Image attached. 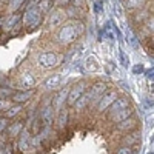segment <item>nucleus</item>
I'll return each mask as SVG.
<instances>
[{
	"instance_id": "4468645a",
	"label": "nucleus",
	"mask_w": 154,
	"mask_h": 154,
	"mask_svg": "<svg viewBox=\"0 0 154 154\" xmlns=\"http://www.w3.org/2000/svg\"><path fill=\"white\" fill-rule=\"evenodd\" d=\"M35 77L31 74V72H22V75H20V83H22V86H25V88H32V86H35Z\"/></svg>"
},
{
	"instance_id": "f257e3e1",
	"label": "nucleus",
	"mask_w": 154,
	"mask_h": 154,
	"mask_svg": "<svg viewBox=\"0 0 154 154\" xmlns=\"http://www.w3.org/2000/svg\"><path fill=\"white\" fill-rule=\"evenodd\" d=\"M42 20V12L37 6H29L23 16V25L26 28H35Z\"/></svg>"
},
{
	"instance_id": "6e6552de",
	"label": "nucleus",
	"mask_w": 154,
	"mask_h": 154,
	"mask_svg": "<svg viewBox=\"0 0 154 154\" xmlns=\"http://www.w3.org/2000/svg\"><path fill=\"white\" fill-rule=\"evenodd\" d=\"M62 83H63V75L62 74H53V75L46 77L43 86L46 89H57V88L62 86Z\"/></svg>"
},
{
	"instance_id": "5701e85b",
	"label": "nucleus",
	"mask_w": 154,
	"mask_h": 154,
	"mask_svg": "<svg viewBox=\"0 0 154 154\" xmlns=\"http://www.w3.org/2000/svg\"><path fill=\"white\" fill-rule=\"evenodd\" d=\"M9 125V120L6 117H0V133H3Z\"/></svg>"
},
{
	"instance_id": "7ed1b4c3",
	"label": "nucleus",
	"mask_w": 154,
	"mask_h": 154,
	"mask_svg": "<svg viewBox=\"0 0 154 154\" xmlns=\"http://www.w3.org/2000/svg\"><path fill=\"white\" fill-rule=\"evenodd\" d=\"M86 88H88V83L85 82V80H80V82H77L69 91H68V96H66V103L69 105V106H72L75 102H77V99H79L85 91H86Z\"/></svg>"
},
{
	"instance_id": "1a4fd4ad",
	"label": "nucleus",
	"mask_w": 154,
	"mask_h": 154,
	"mask_svg": "<svg viewBox=\"0 0 154 154\" xmlns=\"http://www.w3.org/2000/svg\"><path fill=\"white\" fill-rule=\"evenodd\" d=\"M20 139H19V149L23 152V154H28V149H29V130L26 128H23L22 133L19 134Z\"/></svg>"
},
{
	"instance_id": "6ab92c4d",
	"label": "nucleus",
	"mask_w": 154,
	"mask_h": 154,
	"mask_svg": "<svg viewBox=\"0 0 154 154\" xmlns=\"http://www.w3.org/2000/svg\"><path fill=\"white\" fill-rule=\"evenodd\" d=\"M63 16H65V12H63L62 9H57L53 16H51V19H49V26L51 28H54V26H57V25L63 20Z\"/></svg>"
},
{
	"instance_id": "f03ea898",
	"label": "nucleus",
	"mask_w": 154,
	"mask_h": 154,
	"mask_svg": "<svg viewBox=\"0 0 154 154\" xmlns=\"http://www.w3.org/2000/svg\"><path fill=\"white\" fill-rule=\"evenodd\" d=\"M77 37V28H75V23L69 22L63 26L59 32V42L63 43V45H69L75 40Z\"/></svg>"
},
{
	"instance_id": "a878e982",
	"label": "nucleus",
	"mask_w": 154,
	"mask_h": 154,
	"mask_svg": "<svg viewBox=\"0 0 154 154\" xmlns=\"http://www.w3.org/2000/svg\"><path fill=\"white\" fill-rule=\"evenodd\" d=\"M69 3H72L74 6H82V0H69Z\"/></svg>"
},
{
	"instance_id": "aec40b11",
	"label": "nucleus",
	"mask_w": 154,
	"mask_h": 154,
	"mask_svg": "<svg viewBox=\"0 0 154 154\" xmlns=\"http://www.w3.org/2000/svg\"><path fill=\"white\" fill-rule=\"evenodd\" d=\"M22 109H23V106L20 105V103H17V105H14V106H9L8 109H6V112H5V117L9 120V119H14L16 116H19V112H22Z\"/></svg>"
},
{
	"instance_id": "4be33fe9",
	"label": "nucleus",
	"mask_w": 154,
	"mask_h": 154,
	"mask_svg": "<svg viewBox=\"0 0 154 154\" xmlns=\"http://www.w3.org/2000/svg\"><path fill=\"white\" fill-rule=\"evenodd\" d=\"M142 3H143V0H128L126 6L128 8H139V6H142Z\"/></svg>"
},
{
	"instance_id": "39448f33",
	"label": "nucleus",
	"mask_w": 154,
	"mask_h": 154,
	"mask_svg": "<svg viewBox=\"0 0 154 154\" xmlns=\"http://www.w3.org/2000/svg\"><path fill=\"white\" fill-rule=\"evenodd\" d=\"M59 62V57L56 56V53H42L38 56V63L40 66L48 69V68H54Z\"/></svg>"
},
{
	"instance_id": "bb28decb",
	"label": "nucleus",
	"mask_w": 154,
	"mask_h": 154,
	"mask_svg": "<svg viewBox=\"0 0 154 154\" xmlns=\"http://www.w3.org/2000/svg\"><path fill=\"white\" fill-rule=\"evenodd\" d=\"M142 71H143V66L142 65H139V66L134 68V72H142Z\"/></svg>"
},
{
	"instance_id": "412c9836",
	"label": "nucleus",
	"mask_w": 154,
	"mask_h": 154,
	"mask_svg": "<svg viewBox=\"0 0 154 154\" xmlns=\"http://www.w3.org/2000/svg\"><path fill=\"white\" fill-rule=\"evenodd\" d=\"M20 22V16L19 14H14V16H11L8 19V23H6V29H11V28H14V25Z\"/></svg>"
},
{
	"instance_id": "dca6fc26",
	"label": "nucleus",
	"mask_w": 154,
	"mask_h": 154,
	"mask_svg": "<svg viewBox=\"0 0 154 154\" xmlns=\"http://www.w3.org/2000/svg\"><path fill=\"white\" fill-rule=\"evenodd\" d=\"M23 122H14V123H11V125H8V128H6V130H8V134L11 136V137H17L20 133H22V130H23Z\"/></svg>"
},
{
	"instance_id": "b1692460",
	"label": "nucleus",
	"mask_w": 154,
	"mask_h": 154,
	"mask_svg": "<svg viewBox=\"0 0 154 154\" xmlns=\"http://www.w3.org/2000/svg\"><path fill=\"white\" fill-rule=\"evenodd\" d=\"M116 154H133V151H131V148L130 146H120L119 149H117V152H116Z\"/></svg>"
},
{
	"instance_id": "393cba45",
	"label": "nucleus",
	"mask_w": 154,
	"mask_h": 154,
	"mask_svg": "<svg viewBox=\"0 0 154 154\" xmlns=\"http://www.w3.org/2000/svg\"><path fill=\"white\" fill-rule=\"evenodd\" d=\"M9 108V103H8V100L5 99H0V111H3V109H8Z\"/></svg>"
},
{
	"instance_id": "9b49d317",
	"label": "nucleus",
	"mask_w": 154,
	"mask_h": 154,
	"mask_svg": "<svg viewBox=\"0 0 154 154\" xmlns=\"http://www.w3.org/2000/svg\"><path fill=\"white\" fill-rule=\"evenodd\" d=\"M105 89H106V85L105 83H102V82H97L91 86V89H89V97H91V100H99L102 97V94L105 93Z\"/></svg>"
},
{
	"instance_id": "9d476101",
	"label": "nucleus",
	"mask_w": 154,
	"mask_h": 154,
	"mask_svg": "<svg viewBox=\"0 0 154 154\" xmlns=\"http://www.w3.org/2000/svg\"><path fill=\"white\" fill-rule=\"evenodd\" d=\"M136 126H137V120L131 116V117H128V119H125V120L119 122L117 130H119V131H122V133H131V131H134V130H136Z\"/></svg>"
},
{
	"instance_id": "20e7f679",
	"label": "nucleus",
	"mask_w": 154,
	"mask_h": 154,
	"mask_svg": "<svg viewBox=\"0 0 154 154\" xmlns=\"http://www.w3.org/2000/svg\"><path fill=\"white\" fill-rule=\"evenodd\" d=\"M54 111H56V109H54V106H53V105H49V103L43 105V106H42V109H40V120L43 122V125H45L46 130H49L51 125H53Z\"/></svg>"
},
{
	"instance_id": "cd10ccee",
	"label": "nucleus",
	"mask_w": 154,
	"mask_h": 154,
	"mask_svg": "<svg viewBox=\"0 0 154 154\" xmlns=\"http://www.w3.org/2000/svg\"><path fill=\"white\" fill-rule=\"evenodd\" d=\"M148 154H152V151H151V152H148Z\"/></svg>"
},
{
	"instance_id": "0eeeda50",
	"label": "nucleus",
	"mask_w": 154,
	"mask_h": 154,
	"mask_svg": "<svg viewBox=\"0 0 154 154\" xmlns=\"http://www.w3.org/2000/svg\"><path fill=\"white\" fill-rule=\"evenodd\" d=\"M128 106H130V100H128L126 97H120V99H116L106 109H108L109 116H112L114 112H117V111H120V109H125V108H128Z\"/></svg>"
},
{
	"instance_id": "ddd939ff",
	"label": "nucleus",
	"mask_w": 154,
	"mask_h": 154,
	"mask_svg": "<svg viewBox=\"0 0 154 154\" xmlns=\"http://www.w3.org/2000/svg\"><path fill=\"white\" fill-rule=\"evenodd\" d=\"M34 94V91L32 89H25V91H17V93H14L12 94V102H16V103H20V105H23L26 100H29V97Z\"/></svg>"
},
{
	"instance_id": "2eb2a0df",
	"label": "nucleus",
	"mask_w": 154,
	"mask_h": 154,
	"mask_svg": "<svg viewBox=\"0 0 154 154\" xmlns=\"http://www.w3.org/2000/svg\"><path fill=\"white\" fill-rule=\"evenodd\" d=\"M140 140V133L139 131H131V133H126V136L123 137V142H125V146H131V145H136Z\"/></svg>"
},
{
	"instance_id": "f3484780",
	"label": "nucleus",
	"mask_w": 154,
	"mask_h": 154,
	"mask_svg": "<svg viewBox=\"0 0 154 154\" xmlns=\"http://www.w3.org/2000/svg\"><path fill=\"white\" fill-rule=\"evenodd\" d=\"M89 100H91V97H89V93H88V91H85L79 99H77V102H75V103H74L72 106H74L77 111H80V109H83V108L89 103Z\"/></svg>"
},
{
	"instance_id": "423d86ee",
	"label": "nucleus",
	"mask_w": 154,
	"mask_h": 154,
	"mask_svg": "<svg viewBox=\"0 0 154 154\" xmlns=\"http://www.w3.org/2000/svg\"><path fill=\"white\" fill-rule=\"evenodd\" d=\"M116 99H117V93H116V91H109V93H103V94H102V97L97 100L99 102V105H97V111L99 112H102V111H105L111 103H112V102L116 100Z\"/></svg>"
},
{
	"instance_id": "f8f14e48",
	"label": "nucleus",
	"mask_w": 154,
	"mask_h": 154,
	"mask_svg": "<svg viewBox=\"0 0 154 154\" xmlns=\"http://www.w3.org/2000/svg\"><path fill=\"white\" fill-rule=\"evenodd\" d=\"M133 112H134L133 108L128 106V108H125V109H120V111H117V112H114L112 116H109V119H111L112 122H116V123H119V122H122V120H125V119H128V117H131Z\"/></svg>"
},
{
	"instance_id": "a211bd4d",
	"label": "nucleus",
	"mask_w": 154,
	"mask_h": 154,
	"mask_svg": "<svg viewBox=\"0 0 154 154\" xmlns=\"http://www.w3.org/2000/svg\"><path fill=\"white\" fill-rule=\"evenodd\" d=\"M66 122H68V111L62 108V109H59V112H57V120H56L57 128H59V130H63V128H65V125H66Z\"/></svg>"
}]
</instances>
